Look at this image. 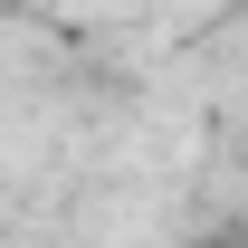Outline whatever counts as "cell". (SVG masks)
I'll use <instances>...</instances> for the list:
<instances>
[{
  "label": "cell",
  "instance_id": "obj_1",
  "mask_svg": "<svg viewBox=\"0 0 248 248\" xmlns=\"http://www.w3.org/2000/svg\"><path fill=\"white\" fill-rule=\"evenodd\" d=\"M201 248H248V229H219V239H201Z\"/></svg>",
  "mask_w": 248,
  "mask_h": 248
}]
</instances>
